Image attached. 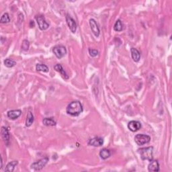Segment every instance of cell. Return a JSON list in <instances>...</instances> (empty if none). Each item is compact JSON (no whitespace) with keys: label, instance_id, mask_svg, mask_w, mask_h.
Instances as JSON below:
<instances>
[{"label":"cell","instance_id":"30bf717a","mask_svg":"<svg viewBox=\"0 0 172 172\" xmlns=\"http://www.w3.org/2000/svg\"><path fill=\"white\" fill-rule=\"evenodd\" d=\"M89 26H90V28H91V30L92 31V32L93 33V34H94L96 37H98L99 36L100 31H99V27L94 19L89 20Z\"/></svg>","mask_w":172,"mask_h":172},{"label":"cell","instance_id":"9c48e42d","mask_svg":"<svg viewBox=\"0 0 172 172\" xmlns=\"http://www.w3.org/2000/svg\"><path fill=\"white\" fill-rule=\"evenodd\" d=\"M104 144V139L102 137H96L94 138L89 139L88 142V145L93 147H101Z\"/></svg>","mask_w":172,"mask_h":172},{"label":"cell","instance_id":"603a6c76","mask_svg":"<svg viewBox=\"0 0 172 172\" xmlns=\"http://www.w3.org/2000/svg\"><path fill=\"white\" fill-rule=\"evenodd\" d=\"M10 22V18L8 13H5L2 15L1 20H0V22L2 24H5V23H9Z\"/></svg>","mask_w":172,"mask_h":172},{"label":"cell","instance_id":"ffe728a7","mask_svg":"<svg viewBox=\"0 0 172 172\" xmlns=\"http://www.w3.org/2000/svg\"><path fill=\"white\" fill-rule=\"evenodd\" d=\"M36 69L37 71H42L47 73L49 71V67L45 64H37L36 65Z\"/></svg>","mask_w":172,"mask_h":172},{"label":"cell","instance_id":"ac0fdd59","mask_svg":"<svg viewBox=\"0 0 172 172\" xmlns=\"http://www.w3.org/2000/svg\"><path fill=\"white\" fill-rule=\"evenodd\" d=\"M18 161H12L10 163H8V165H6L5 169V171L7 172H12L14 171V169L15 167V166L18 165Z\"/></svg>","mask_w":172,"mask_h":172},{"label":"cell","instance_id":"8fae6325","mask_svg":"<svg viewBox=\"0 0 172 172\" xmlns=\"http://www.w3.org/2000/svg\"><path fill=\"white\" fill-rule=\"evenodd\" d=\"M1 134L3 139H4V142L5 143V145L8 146L9 143H10V133H9L8 129L5 126H2L1 130Z\"/></svg>","mask_w":172,"mask_h":172},{"label":"cell","instance_id":"484cf974","mask_svg":"<svg viewBox=\"0 0 172 172\" xmlns=\"http://www.w3.org/2000/svg\"><path fill=\"white\" fill-rule=\"evenodd\" d=\"M30 26L31 28H34V21L31 20V21L30 22Z\"/></svg>","mask_w":172,"mask_h":172},{"label":"cell","instance_id":"d4e9b609","mask_svg":"<svg viewBox=\"0 0 172 172\" xmlns=\"http://www.w3.org/2000/svg\"><path fill=\"white\" fill-rule=\"evenodd\" d=\"M89 55L91 56V57H96L97 55H98V51H97V50H96V49H89Z\"/></svg>","mask_w":172,"mask_h":172},{"label":"cell","instance_id":"cb8c5ba5","mask_svg":"<svg viewBox=\"0 0 172 172\" xmlns=\"http://www.w3.org/2000/svg\"><path fill=\"white\" fill-rule=\"evenodd\" d=\"M21 48L24 51H29V49L30 48V42H29V40H24L23 42H22V44Z\"/></svg>","mask_w":172,"mask_h":172},{"label":"cell","instance_id":"e0dca14e","mask_svg":"<svg viewBox=\"0 0 172 172\" xmlns=\"http://www.w3.org/2000/svg\"><path fill=\"white\" fill-rule=\"evenodd\" d=\"M99 156H100L101 159H102L103 160H106V159H107L110 157L111 152L109 149H103L99 152Z\"/></svg>","mask_w":172,"mask_h":172},{"label":"cell","instance_id":"7402d4cb","mask_svg":"<svg viewBox=\"0 0 172 172\" xmlns=\"http://www.w3.org/2000/svg\"><path fill=\"white\" fill-rule=\"evenodd\" d=\"M123 24H122V22L120 20H118L114 26V30L116 32H120V31L123 30Z\"/></svg>","mask_w":172,"mask_h":172},{"label":"cell","instance_id":"d6986e66","mask_svg":"<svg viewBox=\"0 0 172 172\" xmlns=\"http://www.w3.org/2000/svg\"><path fill=\"white\" fill-rule=\"evenodd\" d=\"M34 115L31 112H29V113L27 114L26 116V126L30 127L34 123Z\"/></svg>","mask_w":172,"mask_h":172},{"label":"cell","instance_id":"5b68a950","mask_svg":"<svg viewBox=\"0 0 172 172\" xmlns=\"http://www.w3.org/2000/svg\"><path fill=\"white\" fill-rule=\"evenodd\" d=\"M48 161H49L48 157H45L43 159H41L39 161L33 163V164L31 165V168L33 169V170H34L35 171H40L41 170L42 168L45 167V165L47 164Z\"/></svg>","mask_w":172,"mask_h":172},{"label":"cell","instance_id":"7c38bea8","mask_svg":"<svg viewBox=\"0 0 172 172\" xmlns=\"http://www.w3.org/2000/svg\"><path fill=\"white\" fill-rule=\"evenodd\" d=\"M22 114V111L20 110H12L8 112V117L11 120H15L19 118Z\"/></svg>","mask_w":172,"mask_h":172},{"label":"cell","instance_id":"7a4b0ae2","mask_svg":"<svg viewBox=\"0 0 172 172\" xmlns=\"http://www.w3.org/2000/svg\"><path fill=\"white\" fill-rule=\"evenodd\" d=\"M138 152L140 155L142 160H148L151 161L153 159V147H144L138 149Z\"/></svg>","mask_w":172,"mask_h":172},{"label":"cell","instance_id":"4fadbf2b","mask_svg":"<svg viewBox=\"0 0 172 172\" xmlns=\"http://www.w3.org/2000/svg\"><path fill=\"white\" fill-rule=\"evenodd\" d=\"M148 170L149 171L157 172L159 171V164L157 160H151L148 165Z\"/></svg>","mask_w":172,"mask_h":172},{"label":"cell","instance_id":"52a82bcc","mask_svg":"<svg viewBox=\"0 0 172 172\" xmlns=\"http://www.w3.org/2000/svg\"><path fill=\"white\" fill-rule=\"evenodd\" d=\"M66 22L71 32L73 33H76L77 30V23L69 14H67L66 15Z\"/></svg>","mask_w":172,"mask_h":172},{"label":"cell","instance_id":"ba28073f","mask_svg":"<svg viewBox=\"0 0 172 172\" xmlns=\"http://www.w3.org/2000/svg\"><path fill=\"white\" fill-rule=\"evenodd\" d=\"M141 124L140 122L137 120L130 121L128 124V129H129L131 132H137L141 129Z\"/></svg>","mask_w":172,"mask_h":172},{"label":"cell","instance_id":"6da1fadb","mask_svg":"<svg viewBox=\"0 0 172 172\" xmlns=\"http://www.w3.org/2000/svg\"><path fill=\"white\" fill-rule=\"evenodd\" d=\"M66 112L72 116H77L83 112V106L79 101H73L67 106Z\"/></svg>","mask_w":172,"mask_h":172},{"label":"cell","instance_id":"3957f363","mask_svg":"<svg viewBox=\"0 0 172 172\" xmlns=\"http://www.w3.org/2000/svg\"><path fill=\"white\" fill-rule=\"evenodd\" d=\"M150 140H151V137L147 134H138L134 137V141L139 146L149 143Z\"/></svg>","mask_w":172,"mask_h":172},{"label":"cell","instance_id":"277c9868","mask_svg":"<svg viewBox=\"0 0 172 172\" xmlns=\"http://www.w3.org/2000/svg\"><path fill=\"white\" fill-rule=\"evenodd\" d=\"M52 52L58 59H61L65 57L67 53V49L63 45L55 46L52 49Z\"/></svg>","mask_w":172,"mask_h":172},{"label":"cell","instance_id":"2e32d148","mask_svg":"<svg viewBox=\"0 0 172 172\" xmlns=\"http://www.w3.org/2000/svg\"><path fill=\"white\" fill-rule=\"evenodd\" d=\"M42 123L46 126H53L57 124V123L53 118H45L42 120Z\"/></svg>","mask_w":172,"mask_h":172},{"label":"cell","instance_id":"8992f818","mask_svg":"<svg viewBox=\"0 0 172 172\" xmlns=\"http://www.w3.org/2000/svg\"><path fill=\"white\" fill-rule=\"evenodd\" d=\"M36 20L38 23L39 29L41 30H45L49 29V24L46 22L45 18L43 15H36Z\"/></svg>","mask_w":172,"mask_h":172},{"label":"cell","instance_id":"5bb4252c","mask_svg":"<svg viewBox=\"0 0 172 172\" xmlns=\"http://www.w3.org/2000/svg\"><path fill=\"white\" fill-rule=\"evenodd\" d=\"M54 69L56 71H57L58 73H59L61 75L62 78H64L65 79H69V76H68L67 73H66V71H65L63 67H62V65L61 64H56L54 66Z\"/></svg>","mask_w":172,"mask_h":172},{"label":"cell","instance_id":"44dd1931","mask_svg":"<svg viewBox=\"0 0 172 172\" xmlns=\"http://www.w3.org/2000/svg\"><path fill=\"white\" fill-rule=\"evenodd\" d=\"M4 62L5 66L8 68L13 67L15 66V65H16V62L14 61L13 59H6Z\"/></svg>","mask_w":172,"mask_h":172},{"label":"cell","instance_id":"9a60e30c","mask_svg":"<svg viewBox=\"0 0 172 172\" xmlns=\"http://www.w3.org/2000/svg\"><path fill=\"white\" fill-rule=\"evenodd\" d=\"M131 56L134 62H139L140 59V54L139 51L135 48H131L130 49Z\"/></svg>","mask_w":172,"mask_h":172}]
</instances>
